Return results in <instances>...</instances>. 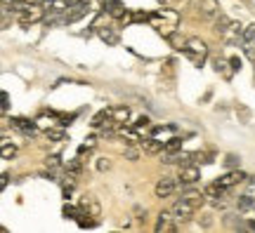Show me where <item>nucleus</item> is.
Returning a JSON list of instances; mask_svg holds the SVG:
<instances>
[{
	"mask_svg": "<svg viewBox=\"0 0 255 233\" xmlns=\"http://www.w3.org/2000/svg\"><path fill=\"white\" fill-rule=\"evenodd\" d=\"M203 198L206 196H201V193H184V196L173 205L175 219H180V222H189L191 215L203 205Z\"/></svg>",
	"mask_w": 255,
	"mask_h": 233,
	"instance_id": "1",
	"label": "nucleus"
},
{
	"mask_svg": "<svg viewBox=\"0 0 255 233\" xmlns=\"http://www.w3.org/2000/svg\"><path fill=\"white\" fill-rule=\"evenodd\" d=\"M149 21H151V26H154L158 33H163L165 38H170L175 33L177 24H180V14H177V12H173V9H161V12L151 14V17H149Z\"/></svg>",
	"mask_w": 255,
	"mask_h": 233,
	"instance_id": "2",
	"label": "nucleus"
},
{
	"mask_svg": "<svg viewBox=\"0 0 255 233\" xmlns=\"http://www.w3.org/2000/svg\"><path fill=\"white\" fill-rule=\"evenodd\" d=\"M184 57L189 59L194 66H203L206 57H208V45L201 40V38H187L184 40Z\"/></svg>",
	"mask_w": 255,
	"mask_h": 233,
	"instance_id": "3",
	"label": "nucleus"
},
{
	"mask_svg": "<svg viewBox=\"0 0 255 233\" xmlns=\"http://www.w3.org/2000/svg\"><path fill=\"white\" fill-rule=\"evenodd\" d=\"M14 9H17V21L19 26H31L43 19V12L45 7H38V5H26V2H14Z\"/></svg>",
	"mask_w": 255,
	"mask_h": 233,
	"instance_id": "4",
	"label": "nucleus"
},
{
	"mask_svg": "<svg viewBox=\"0 0 255 233\" xmlns=\"http://www.w3.org/2000/svg\"><path fill=\"white\" fill-rule=\"evenodd\" d=\"M191 9L196 12V17L201 19H215L220 14V2L218 0H194Z\"/></svg>",
	"mask_w": 255,
	"mask_h": 233,
	"instance_id": "5",
	"label": "nucleus"
},
{
	"mask_svg": "<svg viewBox=\"0 0 255 233\" xmlns=\"http://www.w3.org/2000/svg\"><path fill=\"white\" fill-rule=\"evenodd\" d=\"M78 207H81L83 217H92V219H100L102 217V205L95 196H83L81 203H78Z\"/></svg>",
	"mask_w": 255,
	"mask_h": 233,
	"instance_id": "6",
	"label": "nucleus"
},
{
	"mask_svg": "<svg viewBox=\"0 0 255 233\" xmlns=\"http://www.w3.org/2000/svg\"><path fill=\"white\" fill-rule=\"evenodd\" d=\"M201 179V172L196 165H182L180 167V177H177V181L182 184V186H191V184H196V181Z\"/></svg>",
	"mask_w": 255,
	"mask_h": 233,
	"instance_id": "7",
	"label": "nucleus"
},
{
	"mask_svg": "<svg viewBox=\"0 0 255 233\" xmlns=\"http://www.w3.org/2000/svg\"><path fill=\"white\" fill-rule=\"evenodd\" d=\"M88 9H90V5H88V0H83V2H76V5H71V12L66 9V24H73V21H78L81 17H85L88 14Z\"/></svg>",
	"mask_w": 255,
	"mask_h": 233,
	"instance_id": "8",
	"label": "nucleus"
},
{
	"mask_svg": "<svg viewBox=\"0 0 255 233\" xmlns=\"http://www.w3.org/2000/svg\"><path fill=\"white\" fill-rule=\"evenodd\" d=\"M43 7L47 14H62L66 9H71V0H43Z\"/></svg>",
	"mask_w": 255,
	"mask_h": 233,
	"instance_id": "9",
	"label": "nucleus"
},
{
	"mask_svg": "<svg viewBox=\"0 0 255 233\" xmlns=\"http://www.w3.org/2000/svg\"><path fill=\"white\" fill-rule=\"evenodd\" d=\"M156 198H168L175 193V179H170V177H163V179H158V184H156Z\"/></svg>",
	"mask_w": 255,
	"mask_h": 233,
	"instance_id": "10",
	"label": "nucleus"
},
{
	"mask_svg": "<svg viewBox=\"0 0 255 233\" xmlns=\"http://www.w3.org/2000/svg\"><path fill=\"white\" fill-rule=\"evenodd\" d=\"M173 219L175 217H170V212H161L158 215V222H156V233H173L177 231L173 224Z\"/></svg>",
	"mask_w": 255,
	"mask_h": 233,
	"instance_id": "11",
	"label": "nucleus"
},
{
	"mask_svg": "<svg viewBox=\"0 0 255 233\" xmlns=\"http://www.w3.org/2000/svg\"><path fill=\"white\" fill-rule=\"evenodd\" d=\"M248 177L246 174H244V172H239V170H234V172H227V174H225V177H220V184H222V186L225 188H232V186H237V184H241V181H246Z\"/></svg>",
	"mask_w": 255,
	"mask_h": 233,
	"instance_id": "12",
	"label": "nucleus"
},
{
	"mask_svg": "<svg viewBox=\"0 0 255 233\" xmlns=\"http://www.w3.org/2000/svg\"><path fill=\"white\" fill-rule=\"evenodd\" d=\"M12 125L24 135H36V123H31L28 118H12Z\"/></svg>",
	"mask_w": 255,
	"mask_h": 233,
	"instance_id": "13",
	"label": "nucleus"
},
{
	"mask_svg": "<svg viewBox=\"0 0 255 233\" xmlns=\"http://www.w3.org/2000/svg\"><path fill=\"white\" fill-rule=\"evenodd\" d=\"M225 191H227V188L222 186L220 181H215V184H208V186L203 188V196L210 198V200H215V198H222V196H225Z\"/></svg>",
	"mask_w": 255,
	"mask_h": 233,
	"instance_id": "14",
	"label": "nucleus"
},
{
	"mask_svg": "<svg viewBox=\"0 0 255 233\" xmlns=\"http://www.w3.org/2000/svg\"><path fill=\"white\" fill-rule=\"evenodd\" d=\"M237 210H239V212H251V210H255V198L251 196V193H244V196H239Z\"/></svg>",
	"mask_w": 255,
	"mask_h": 233,
	"instance_id": "15",
	"label": "nucleus"
},
{
	"mask_svg": "<svg viewBox=\"0 0 255 233\" xmlns=\"http://www.w3.org/2000/svg\"><path fill=\"white\" fill-rule=\"evenodd\" d=\"M97 36L107 43V45H116L119 43V33L114 31V28H109V26H104V28H97Z\"/></svg>",
	"mask_w": 255,
	"mask_h": 233,
	"instance_id": "16",
	"label": "nucleus"
},
{
	"mask_svg": "<svg viewBox=\"0 0 255 233\" xmlns=\"http://www.w3.org/2000/svg\"><path fill=\"white\" fill-rule=\"evenodd\" d=\"M139 146L144 149V153H158V151H165V144L158 142V139H144L139 142Z\"/></svg>",
	"mask_w": 255,
	"mask_h": 233,
	"instance_id": "17",
	"label": "nucleus"
},
{
	"mask_svg": "<svg viewBox=\"0 0 255 233\" xmlns=\"http://www.w3.org/2000/svg\"><path fill=\"white\" fill-rule=\"evenodd\" d=\"M111 118L116 120V125H123V123H128V118H130V108H128V106L111 108Z\"/></svg>",
	"mask_w": 255,
	"mask_h": 233,
	"instance_id": "18",
	"label": "nucleus"
},
{
	"mask_svg": "<svg viewBox=\"0 0 255 233\" xmlns=\"http://www.w3.org/2000/svg\"><path fill=\"white\" fill-rule=\"evenodd\" d=\"M241 33H244V26H241V24H239V21H232V26L227 28V33H225V40H227V43H234V40H237L239 36H241Z\"/></svg>",
	"mask_w": 255,
	"mask_h": 233,
	"instance_id": "19",
	"label": "nucleus"
},
{
	"mask_svg": "<svg viewBox=\"0 0 255 233\" xmlns=\"http://www.w3.org/2000/svg\"><path fill=\"white\" fill-rule=\"evenodd\" d=\"M229 26H232V19L229 17H225V14H218V17H215V31H218L220 36H225Z\"/></svg>",
	"mask_w": 255,
	"mask_h": 233,
	"instance_id": "20",
	"label": "nucleus"
},
{
	"mask_svg": "<svg viewBox=\"0 0 255 233\" xmlns=\"http://www.w3.org/2000/svg\"><path fill=\"white\" fill-rule=\"evenodd\" d=\"M104 120H111V108H102L100 113L92 118V127H102L104 125Z\"/></svg>",
	"mask_w": 255,
	"mask_h": 233,
	"instance_id": "21",
	"label": "nucleus"
},
{
	"mask_svg": "<svg viewBox=\"0 0 255 233\" xmlns=\"http://www.w3.org/2000/svg\"><path fill=\"white\" fill-rule=\"evenodd\" d=\"M47 139L50 142H64L66 139V132L62 127H47Z\"/></svg>",
	"mask_w": 255,
	"mask_h": 233,
	"instance_id": "22",
	"label": "nucleus"
},
{
	"mask_svg": "<svg viewBox=\"0 0 255 233\" xmlns=\"http://www.w3.org/2000/svg\"><path fill=\"white\" fill-rule=\"evenodd\" d=\"M14 155H17V146L9 144L7 139H2V160H9V158H14Z\"/></svg>",
	"mask_w": 255,
	"mask_h": 233,
	"instance_id": "23",
	"label": "nucleus"
},
{
	"mask_svg": "<svg viewBox=\"0 0 255 233\" xmlns=\"http://www.w3.org/2000/svg\"><path fill=\"white\" fill-rule=\"evenodd\" d=\"M83 212H81V207H73V205H64V217L66 219H78Z\"/></svg>",
	"mask_w": 255,
	"mask_h": 233,
	"instance_id": "24",
	"label": "nucleus"
},
{
	"mask_svg": "<svg viewBox=\"0 0 255 233\" xmlns=\"http://www.w3.org/2000/svg\"><path fill=\"white\" fill-rule=\"evenodd\" d=\"M253 38H255V24H251V26L244 28V33H241V43H244V45H248Z\"/></svg>",
	"mask_w": 255,
	"mask_h": 233,
	"instance_id": "25",
	"label": "nucleus"
},
{
	"mask_svg": "<svg viewBox=\"0 0 255 233\" xmlns=\"http://www.w3.org/2000/svg\"><path fill=\"white\" fill-rule=\"evenodd\" d=\"M119 135H121V137H128V139H130V144H139V142H142V139L137 137L135 130H126V127H121Z\"/></svg>",
	"mask_w": 255,
	"mask_h": 233,
	"instance_id": "26",
	"label": "nucleus"
},
{
	"mask_svg": "<svg viewBox=\"0 0 255 233\" xmlns=\"http://www.w3.org/2000/svg\"><path fill=\"white\" fill-rule=\"evenodd\" d=\"M180 146H182V139H180V137H173L170 142L165 144V153H175Z\"/></svg>",
	"mask_w": 255,
	"mask_h": 233,
	"instance_id": "27",
	"label": "nucleus"
},
{
	"mask_svg": "<svg viewBox=\"0 0 255 233\" xmlns=\"http://www.w3.org/2000/svg\"><path fill=\"white\" fill-rule=\"evenodd\" d=\"M66 170L71 172V174H81V170H83L81 160H69V165H66Z\"/></svg>",
	"mask_w": 255,
	"mask_h": 233,
	"instance_id": "28",
	"label": "nucleus"
},
{
	"mask_svg": "<svg viewBox=\"0 0 255 233\" xmlns=\"http://www.w3.org/2000/svg\"><path fill=\"white\" fill-rule=\"evenodd\" d=\"M59 165H62V158H59V155H50V158H47V167L55 170V167H59Z\"/></svg>",
	"mask_w": 255,
	"mask_h": 233,
	"instance_id": "29",
	"label": "nucleus"
},
{
	"mask_svg": "<svg viewBox=\"0 0 255 233\" xmlns=\"http://www.w3.org/2000/svg\"><path fill=\"white\" fill-rule=\"evenodd\" d=\"M142 127H149V118L146 116H139L135 123V130H142Z\"/></svg>",
	"mask_w": 255,
	"mask_h": 233,
	"instance_id": "30",
	"label": "nucleus"
},
{
	"mask_svg": "<svg viewBox=\"0 0 255 233\" xmlns=\"http://www.w3.org/2000/svg\"><path fill=\"white\" fill-rule=\"evenodd\" d=\"M109 167H111V162L107 160V158H100V160H97V170H100V172L109 170Z\"/></svg>",
	"mask_w": 255,
	"mask_h": 233,
	"instance_id": "31",
	"label": "nucleus"
},
{
	"mask_svg": "<svg viewBox=\"0 0 255 233\" xmlns=\"http://www.w3.org/2000/svg\"><path fill=\"white\" fill-rule=\"evenodd\" d=\"M225 165H227V167H237L239 158H237V155H227V158H225Z\"/></svg>",
	"mask_w": 255,
	"mask_h": 233,
	"instance_id": "32",
	"label": "nucleus"
},
{
	"mask_svg": "<svg viewBox=\"0 0 255 233\" xmlns=\"http://www.w3.org/2000/svg\"><path fill=\"white\" fill-rule=\"evenodd\" d=\"M137 155H139V153H137V149H128V151H126L128 160H137Z\"/></svg>",
	"mask_w": 255,
	"mask_h": 233,
	"instance_id": "33",
	"label": "nucleus"
},
{
	"mask_svg": "<svg viewBox=\"0 0 255 233\" xmlns=\"http://www.w3.org/2000/svg\"><path fill=\"white\" fill-rule=\"evenodd\" d=\"M229 64H232V69H234V71H239V69H241V59H239V57H232V59H229Z\"/></svg>",
	"mask_w": 255,
	"mask_h": 233,
	"instance_id": "34",
	"label": "nucleus"
},
{
	"mask_svg": "<svg viewBox=\"0 0 255 233\" xmlns=\"http://www.w3.org/2000/svg\"><path fill=\"white\" fill-rule=\"evenodd\" d=\"M135 215H137V219H139V222H146V210L142 212V207H135Z\"/></svg>",
	"mask_w": 255,
	"mask_h": 233,
	"instance_id": "35",
	"label": "nucleus"
},
{
	"mask_svg": "<svg viewBox=\"0 0 255 233\" xmlns=\"http://www.w3.org/2000/svg\"><path fill=\"white\" fill-rule=\"evenodd\" d=\"M7 101H9V97H7V92H2V111H7V106H9Z\"/></svg>",
	"mask_w": 255,
	"mask_h": 233,
	"instance_id": "36",
	"label": "nucleus"
},
{
	"mask_svg": "<svg viewBox=\"0 0 255 233\" xmlns=\"http://www.w3.org/2000/svg\"><path fill=\"white\" fill-rule=\"evenodd\" d=\"M7 181H9V174H2V177H0V186L5 188L7 186Z\"/></svg>",
	"mask_w": 255,
	"mask_h": 233,
	"instance_id": "37",
	"label": "nucleus"
},
{
	"mask_svg": "<svg viewBox=\"0 0 255 233\" xmlns=\"http://www.w3.org/2000/svg\"><path fill=\"white\" fill-rule=\"evenodd\" d=\"M210 224H213V219H210V217L206 215V217H203V226H210Z\"/></svg>",
	"mask_w": 255,
	"mask_h": 233,
	"instance_id": "38",
	"label": "nucleus"
},
{
	"mask_svg": "<svg viewBox=\"0 0 255 233\" xmlns=\"http://www.w3.org/2000/svg\"><path fill=\"white\" fill-rule=\"evenodd\" d=\"M248 229H253L255 231V222H248Z\"/></svg>",
	"mask_w": 255,
	"mask_h": 233,
	"instance_id": "39",
	"label": "nucleus"
},
{
	"mask_svg": "<svg viewBox=\"0 0 255 233\" xmlns=\"http://www.w3.org/2000/svg\"><path fill=\"white\" fill-rule=\"evenodd\" d=\"M161 2H175V0H161Z\"/></svg>",
	"mask_w": 255,
	"mask_h": 233,
	"instance_id": "40",
	"label": "nucleus"
},
{
	"mask_svg": "<svg viewBox=\"0 0 255 233\" xmlns=\"http://www.w3.org/2000/svg\"><path fill=\"white\" fill-rule=\"evenodd\" d=\"M104 2H111V0H104Z\"/></svg>",
	"mask_w": 255,
	"mask_h": 233,
	"instance_id": "41",
	"label": "nucleus"
}]
</instances>
